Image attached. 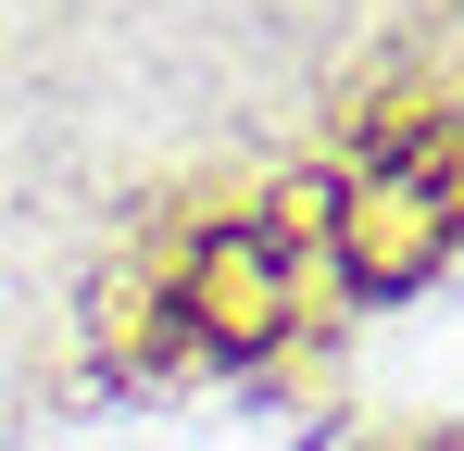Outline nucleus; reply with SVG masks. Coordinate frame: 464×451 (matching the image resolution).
Masks as SVG:
<instances>
[{"label": "nucleus", "instance_id": "nucleus-2", "mask_svg": "<svg viewBox=\"0 0 464 451\" xmlns=\"http://www.w3.org/2000/svg\"><path fill=\"white\" fill-rule=\"evenodd\" d=\"M314 264H326L339 289H364V301H401V289H427V276L452 264V214L377 150L364 176L326 188V214H314Z\"/></svg>", "mask_w": 464, "mask_h": 451}, {"label": "nucleus", "instance_id": "nucleus-1", "mask_svg": "<svg viewBox=\"0 0 464 451\" xmlns=\"http://www.w3.org/2000/svg\"><path fill=\"white\" fill-rule=\"evenodd\" d=\"M314 214H326V188H289L276 214L214 226V238L188 251V276L163 289L176 326L214 339V351H276V339L302 326V289H314Z\"/></svg>", "mask_w": 464, "mask_h": 451}]
</instances>
